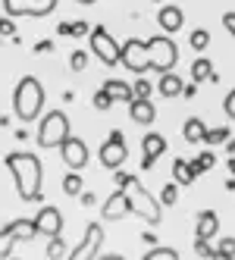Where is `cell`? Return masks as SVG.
I'll return each instance as SVG.
<instances>
[{
  "label": "cell",
  "mask_w": 235,
  "mask_h": 260,
  "mask_svg": "<svg viewBox=\"0 0 235 260\" xmlns=\"http://www.w3.org/2000/svg\"><path fill=\"white\" fill-rule=\"evenodd\" d=\"M7 170L13 173L16 182V191H19L22 201L35 204L41 201V182H44V170H41V160L38 154H28V151H13L7 154Z\"/></svg>",
  "instance_id": "obj_1"
},
{
  "label": "cell",
  "mask_w": 235,
  "mask_h": 260,
  "mask_svg": "<svg viewBox=\"0 0 235 260\" xmlns=\"http://www.w3.org/2000/svg\"><path fill=\"white\" fill-rule=\"evenodd\" d=\"M116 185L129 194V204H132V213H138L144 222H151V226H157L160 216H163V204H160L157 198H151V191H144V185L129 176V173H116Z\"/></svg>",
  "instance_id": "obj_2"
},
{
  "label": "cell",
  "mask_w": 235,
  "mask_h": 260,
  "mask_svg": "<svg viewBox=\"0 0 235 260\" xmlns=\"http://www.w3.org/2000/svg\"><path fill=\"white\" fill-rule=\"evenodd\" d=\"M44 110V88L35 76H25L19 79L13 91V113L19 116V122H35Z\"/></svg>",
  "instance_id": "obj_3"
},
{
  "label": "cell",
  "mask_w": 235,
  "mask_h": 260,
  "mask_svg": "<svg viewBox=\"0 0 235 260\" xmlns=\"http://www.w3.org/2000/svg\"><path fill=\"white\" fill-rule=\"evenodd\" d=\"M69 138V116L63 110H50L38 122V147H60Z\"/></svg>",
  "instance_id": "obj_4"
},
{
  "label": "cell",
  "mask_w": 235,
  "mask_h": 260,
  "mask_svg": "<svg viewBox=\"0 0 235 260\" xmlns=\"http://www.w3.org/2000/svg\"><path fill=\"white\" fill-rule=\"evenodd\" d=\"M179 63V50H176V41H170L166 35H154L148 38V66L154 72H173Z\"/></svg>",
  "instance_id": "obj_5"
},
{
  "label": "cell",
  "mask_w": 235,
  "mask_h": 260,
  "mask_svg": "<svg viewBox=\"0 0 235 260\" xmlns=\"http://www.w3.org/2000/svg\"><path fill=\"white\" fill-rule=\"evenodd\" d=\"M88 47H91V53H94L104 66L122 63V44H116L113 35L107 31L104 25H94V28H91V35H88Z\"/></svg>",
  "instance_id": "obj_6"
},
{
  "label": "cell",
  "mask_w": 235,
  "mask_h": 260,
  "mask_svg": "<svg viewBox=\"0 0 235 260\" xmlns=\"http://www.w3.org/2000/svg\"><path fill=\"white\" fill-rule=\"evenodd\" d=\"M125 160H129V147H125L122 132H110V138L100 144V166H107V170H119Z\"/></svg>",
  "instance_id": "obj_7"
},
{
  "label": "cell",
  "mask_w": 235,
  "mask_h": 260,
  "mask_svg": "<svg viewBox=\"0 0 235 260\" xmlns=\"http://www.w3.org/2000/svg\"><path fill=\"white\" fill-rule=\"evenodd\" d=\"M4 10L7 16H35V19H41V16H50L57 10V0H4Z\"/></svg>",
  "instance_id": "obj_8"
},
{
  "label": "cell",
  "mask_w": 235,
  "mask_h": 260,
  "mask_svg": "<svg viewBox=\"0 0 235 260\" xmlns=\"http://www.w3.org/2000/svg\"><path fill=\"white\" fill-rule=\"evenodd\" d=\"M122 63L129 72H148V41H141V38H129L122 44Z\"/></svg>",
  "instance_id": "obj_9"
},
{
  "label": "cell",
  "mask_w": 235,
  "mask_h": 260,
  "mask_svg": "<svg viewBox=\"0 0 235 260\" xmlns=\"http://www.w3.org/2000/svg\"><path fill=\"white\" fill-rule=\"evenodd\" d=\"M100 245H104V229H100V222H88L82 245L69 254V260H94L97 251H100Z\"/></svg>",
  "instance_id": "obj_10"
},
{
  "label": "cell",
  "mask_w": 235,
  "mask_h": 260,
  "mask_svg": "<svg viewBox=\"0 0 235 260\" xmlns=\"http://www.w3.org/2000/svg\"><path fill=\"white\" fill-rule=\"evenodd\" d=\"M60 154H63V160H66V166L69 170H85V163H88V144L82 141V138H66L63 144H60Z\"/></svg>",
  "instance_id": "obj_11"
},
{
  "label": "cell",
  "mask_w": 235,
  "mask_h": 260,
  "mask_svg": "<svg viewBox=\"0 0 235 260\" xmlns=\"http://www.w3.org/2000/svg\"><path fill=\"white\" fill-rule=\"evenodd\" d=\"M125 213H132V204H129V194H125L122 188H116L110 198L104 201V207H100V219L107 222H113V219H125Z\"/></svg>",
  "instance_id": "obj_12"
},
{
  "label": "cell",
  "mask_w": 235,
  "mask_h": 260,
  "mask_svg": "<svg viewBox=\"0 0 235 260\" xmlns=\"http://www.w3.org/2000/svg\"><path fill=\"white\" fill-rule=\"evenodd\" d=\"M141 147H144L141 170H151V166H154L160 157H163V151H166V138H163V135H157V132H151V135H144Z\"/></svg>",
  "instance_id": "obj_13"
},
{
  "label": "cell",
  "mask_w": 235,
  "mask_h": 260,
  "mask_svg": "<svg viewBox=\"0 0 235 260\" xmlns=\"http://www.w3.org/2000/svg\"><path fill=\"white\" fill-rule=\"evenodd\" d=\"M35 222H38V232L53 238V235H60L63 232V213L57 207H41V213L35 216Z\"/></svg>",
  "instance_id": "obj_14"
},
{
  "label": "cell",
  "mask_w": 235,
  "mask_h": 260,
  "mask_svg": "<svg viewBox=\"0 0 235 260\" xmlns=\"http://www.w3.org/2000/svg\"><path fill=\"white\" fill-rule=\"evenodd\" d=\"M129 116H132V122H138V125H151V122L157 119V107L151 104V98H135V101L129 104Z\"/></svg>",
  "instance_id": "obj_15"
},
{
  "label": "cell",
  "mask_w": 235,
  "mask_h": 260,
  "mask_svg": "<svg viewBox=\"0 0 235 260\" xmlns=\"http://www.w3.org/2000/svg\"><path fill=\"white\" fill-rule=\"evenodd\" d=\"M157 22H160V28H163L166 35H173V31H179L185 25V13L179 10V7H163L157 13Z\"/></svg>",
  "instance_id": "obj_16"
},
{
  "label": "cell",
  "mask_w": 235,
  "mask_h": 260,
  "mask_svg": "<svg viewBox=\"0 0 235 260\" xmlns=\"http://www.w3.org/2000/svg\"><path fill=\"white\" fill-rule=\"evenodd\" d=\"M216 229H220V219H216L213 210H204V213H197V222H194V232L197 238H213Z\"/></svg>",
  "instance_id": "obj_17"
},
{
  "label": "cell",
  "mask_w": 235,
  "mask_h": 260,
  "mask_svg": "<svg viewBox=\"0 0 235 260\" xmlns=\"http://www.w3.org/2000/svg\"><path fill=\"white\" fill-rule=\"evenodd\" d=\"M104 91H110L113 101H125V104L135 101V88L125 85V82H119V79H107V82H104Z\"/></svg>",
  "instance_id": "obj_18"
},
{
  "label": "cell",
  "mask_w": 235,
  "mask_h": 260,
  "mask_svg": "<svg viewBox=\"0 0 235 260\" xmlns=\"http://www.w3.org/2000/svg\"><path fill=\"white\" fill-rule=\"evenodd\" d=\"M182 135H185V141H188V144H201V141H204V135H207V125H204V119H201V116H191V119H185Z\"/></svg>",
  "instance_id": "obj_19"
},
{
  "label": "cell",
  "mask_w": 235,
  "mask_h": 260,
  "mask_svg": "<svg viewBox=\"0 0 235 260\" xmlns=\"http://www.w3.org/2000/svg\"><path fill=\"white\" fill-rule=\"evenodd\" d=\"M182 79H179L176 76V72H163V76H160V85H157V91H160V94H163V98H179V94H182Z\"/></svg>",
  "instance_id": "obj_20"
},
{
  "label": "cell",
  "mask_w": 235,
  "mask_h": 260,
  "mask_svg": "<svg viewBox=\"0 0 235 260\" xmlns=\"http://www.w3.org/2000/svg\"><path fill=\"white\" fill-rule=\"evenodd\" d=\"M191 79L194 82H220V79H216V72H213V63L207 57H197L191 63Z\"/></svg>",
  "instance_id": "obj_21"
},
{
  "label": "cell",
  "mask_w": 235,
  "mask_h": 260,
  "mask_svg": "<svg viewBox=\"0 0 235 260\" xmlns=\"http://www.w3.org/2000/svg\"><path fill=\"white\" fill-rule=\"evenodd\" d=\"M16 241H19V235H16V219H13L0 229V260H10V251H13Z\"/></svg>",
  "instance_id": "obj_22"
},
{
  "label": "cell",
  "mask_w": 235,
  "mask_h": 260,
  "mask_svg": "<svg viewBox=\"0 0 235 260\" xmlns=\"http://www.w3.org/2000/svg\"><path fill=\"white\" fill-rule=\"evenodd\" d=\"M173 176H176L179 185H191V182L197 179V173L191 170V163H185V160H176V163H173Z\"/></svg>",
  "instance_id": "obj_23"
},
{
  "label": "cell",
  "mask_w": 235,
  "mask_h": 260,
  "mask_svg": "<svg viewBox=\"0 0 235 260\" xmlns=\"http://www.w3.org/2000/svg\"><path fill=\"white\" fill-rule=\"evenodd\" d=\"M229 141V125H216V128H207V135H204V144L207 147H220Z\"/></svg>",
  "instance_id": "obj_24"
},
{
  "label": "cell",
  "mask_w": 235,
  "mask_h": 260,
  "mask_svg": "<svg viewBox=\"0 0 235 260\" xmlns=\"http://www.w3.org/2000/svg\"><path fill=\"white\" fill-rule=\"evenodd\" d=\"M16 235H19V241H31L38 235V222L35 219H16Z\"/></svg>",
  "instance_id": "obj_25"
},
{
  "label": "cell",
  "mask_w": 235,
  "mask_h": 260,
  "mask_svg": "<svg viewBox=\"0 0 235 260\" xmlns=\"http://www.w3.org/2000/svg\"><path fill=\"white\" fill-rule=\"evenodd\" d=\"M44 254H47V260H60V257L66 254V241H63L60 235L47 238V248H44Z\"/></svg>",
  "instance_id": "obj_26"
},
{
  "label": "cell",
  "mask_w": 235,
  "mask_h": 260,
  "mask_svg": "<svg viewBox=\"0 0 235 260\" xmlns=\"http://www.w3.org/2000/svg\"><path fill=\"white\" fill-rule=\"evenodd\" d=\"M63 191H66L69 198H79V194H82V176H79L76 170H72V173L63 179Z\"/></svg>",
  "instance_id": "obj_27"
},
{
  "label": "cell",
  "mask_w": 235,
  "mask_h": 260,
  "mask_svg": "<svg viewBox=\"0 0 235 260\" xmlns=\"http://www.w3.org/2000/svg\"><path fill=\"white\" fill-rule=\"evenodd\" d=\"M216 163V157H213V151H204L201 157H197V160H191V170L197 173V176H201V173H207L210 170V166Z\"/></svg>",
  "instance_id": "obj_28"
},
{
  "label": "cell",
  "mask_w": 235,
  "mask_h": 260,
  "mask_svg": "<svg viewBox=\"0 0 235 260\" xmlns=\"http://www.w3.org/2000/svg\"><path fill=\"white\" fill-rule=\"evenodd\" d=\"M188 41H191V47H194L197 53H201V50H204V47L210 44V31H207V28H194Z\"/></svg>",
  "instance_id": "obj_29"
},
{
  "label": "cell",
  "mask_w": 235,
  "mask_h": 260,
  "mask_svg": "<svg viewBox=\"0 0 235 260\" xmlns=\"http://www.w3.org/2000/svg\"><path fill=\"white\" fill-rule=\"evenodd\" d=\"M91 104H94V110H100V113H107V110L113 107V94H110V91H104V88H100L97 94H94V101H91Z\"/></svg>",
  "instance_id": "obj_30"
},
{
  "label": "cell",
  "mask_w": 235,
  "mask_h": 260,
  "mask_svg": "<svg viewBox=\"0 0 235 260\" xmlns=\"http://www.w3.org/2000/svg\"><path fill=\"white\" fill-rule=\"evenodd\" d=\"M176 201H179V182L166 185V188L160 191V204H163V207H176Z\"/></svg>",
  "instance_id": "obj_31"
},
{
  "label": "cell",
  "mask_w": 235,
  "mask_h": 260,
  "mask_svg": "<svg viewBox=\"0 0 235 260\" xmlns=\"http://www.w3.org/2000/svg\"><path fill=\"white\" fill-rule=\"evenodd\" d=\"M144 260H179V254L173 248H151L144 254Z\"/></svg>",
  "instance_id": "obj_32"
},
{
  "label": "cell",
  "mask_w": 235,
  "mask_h": 260,
  "mask_svg": "<svg viewBox=\"0 0 235 260\" xmlns=\"http://www.w3.org/2000/svg\"><path fill=\"white\" fill-rule=\"evenodd\" d=\"M194 254H197V257H207V260H213L216 248H210V238H194Z\"/></svg>",
  "instance_id": "obj_33"
},
{
  "label": "cell",
  "mask_w": 235,
  "mask_h": 260,
  "mask_svg": "<svg viewBox=\"0 0 235 260\" xmlns=\"http://www.w3.org/2000/svg\"><path fill=\"white\" fill-rule=\"evenodd\" d=\"M69 66L76 69V72H82V69L88 66V53H85V50H72V57H69Z\"/></svg>",
  "instance_id": "obj_34"
},
{
  "label": "cell",
  "mask_w": 235,
  "mask_h": 260,
  "mask_svg": "<svg viewBox=\"0 0 235 260\" xmlns=\"http://www.w3.org/2000/svg\"><path fill=\"white\" fill-rule=\"evenodd\" d=\"M132 88H135V98H151V91H154V85L148 79H138Z\"/></svg>",
  "instance_id": "obj_35"
},
{
  "label": "cell",
  "mask_w": 235,
  "mask_h": 260,
  "mask_svg": "<svg viewBox=\"0 0 235 260\" xmlns=\"http://www.w3.org/2000/svg\"><path fill=\"white\" fill-rule=\"evenodd\" d=\"M0 38H16V25H13V16L0 19Z\"/></svg>",
  "instance_id": "obj_36"
},
{
  "label": "cell",
  "mask_w": 235,
  "mask_h": 260,
  "mask_svg": "<svg viewBox=\"0 0 235 260\" xmlns=\"http://www.w3.org/2000/svg\"><path fill=\"white\" fill-rule=\"evenodd\" d=\"M216 251H220V254H226V257H232V260H235V238H223L220 245H216Z\"/></svg>",
  "instance_id": "obj_37"
},
{
  "label": "cell",
  "mask_w": 235,
  "mask_h": 260,
  "mask_svg": "<svg viewBox=\"0 0 235 260\" xmlns=\"http://www.w3.org/2000/svg\"><path fill=\"white\" fill-rule=\"evenodd\" d=\"M223 110H226V116L229 119H235V88L226 94V101H223Z\"/></svg>",
  "instance_id": "obj_38"
},
{
  "label": "cell",
  "mask_w": 235,
  "mask_h": 260,
  "mask_svg": "<svg viewBox=\"0 0 235 260\" xmlns=\"http://www.w3.org/2000/svg\"><path fill=\"white\" fill-rule=\"evenodd\" d=\"M85 35H91V25L88 22H72V38H85Z\"/></svg>",
  "instance_id": "obj_39"
},
{
  "label": "cell",
  "mask_w": 235,
  "mask_h": 260,
  "mask_svg": "<svg viewBox=\"0 0 235 260\" xmlns=\"http://www.w3.org/2000/svg\"><path fill=\"white\" fill-rule=\"evenodd\" d=\"M79 198H82V204H85V207H94V204H97V194H94V191H82Z\"/></svg>",
  "instance_id": "obj_40"
},
{
  "label": "cell",
  "mask_w": 235,
  "mask_h": 260,
  "mask_svg": "<svg viewBox=\"0 0 235 260\" xmlns=\"http://www.w3.org/2000/svg\"><path fill=\"white\" fill-rule=\"evenodd\" d=\"M223 25H226L229 35H235V13H226V16H223Z\"/></svg>",
  "instance_id": "obj_41"
},
{
  "label": "cell",
  "mask_w": 235,
  "mask_h": 260,
  "mask_svg": "<svg viewBox=\"0 0 235 260\" xmlns=\"http://www.w3.org/2000/svg\"><path fill=\"white\" fill-rule=\"evenodd\" d=\"M35 50H38V53H47V50H53V41H38V44H35Z\"/></svg>",
  "instance_id": "obj_42"
},
{
  "label": "cell",
  "mask_w": 235,
  "mask_h": 260,
  "mask_svg": "<svg viewBox=\"0 0 235 260\" xmlns=\"http://www.w3.org/2000/svg\"><path fill=\"white\" fill-rule=\"evenodd\" d=\"M194 94H197L194 85H185V88H182V98H194Z\"/></svg>",
  "instance_id": "obj_43"
},
{
  "label": "cell",
  "mask_w": 235,
  "mask_h": 260,
  "mask_svg": "<svg viewBox=\"0 0 235 260\" xmlns=\"http://www.w3.org/2000/svg\"><path fill=\"white\" fill-rule=\"evenodd\" d=\"M141 238H144V241H148V245H157V235H154V232H144Z\"/></svg>",
  "instance_id": "obj_44"
},
{
  "label": "cell",
  "mask_w": 235,
  "mask_h": 260,
  "mask_svg": "<svg viewBox=\"0 0 235 260\" xmlns=\"http://www.w3.org/2000/svg\"><path fill=\"white\" fill-rule=\"evenodd\" d=\"M60 35H72V22H60Z\"/></svg>",
  "instance_id": "obj_45"
},
{
  "label": "cell",
  "mask_w": 235,
  "mask_h": 260,
  "mask_svg": "<svg viewBox=\"0 0 235 260\" xmlns=\"http://www.w3.org/2000/svg\"><path fill=\"white\" fill-rule=\"evenodd\" d=\"M94 260H125V257H119V254H104V257H94Z\"/></svg>",
  "instance_id": "obj_46"
},
{
  "label": "cell",
  "mask_w": 235,
  "mask_h": 260,
  "mask_svg": "<svg viewBox=\"0 0 235 260\" xmlns=\"http://www.w3.org/2000/svg\"><path fill=\"white\" fill-rule=\"evenodd\" d=\"M226 154H235V138H229V141H226Z\"/></svg>",
  "instance_id": "obj_47"
},
{
  "label": "cell",
  "mask_w": 235,
  "mask_h": 260,
  "mask_svg": "<svg viewBox=\"0 0 235 260\" xmlns=\"http://www.w3.org/2000/svg\"><path fill=\"white\" fill-rule=\"evenodd\" d=\"M226 173H229V176H235V160H229V163H226Z\"/></svg>",
  "instance_id": "obj_48"
},
{
  "label": "cell",
  "mask_w": 235,
  "mask_h": 260,
  "mask_svg": "<svg viewBox=\"0 0 235 260\" xmlns=\"http://www.w3.org/2000/svg\"><path fill=\"white\" fill-rule=\"evenodd\" d=\"M226 188H229V191H235V176H229V182H226Z\"/></svg>",
  "instance_id": "obj_49"
},
{
  "label": "cell",
  "mask_w": 235,
  "mask_h": 260,
  "mask_svg": "<svg viewBox=\"0 0 235 260\" xmlns=\"http://www.w3.org/2000/svg\"><path fill=\"white\" fill-rule=\"evenodd\" d=\"M76 4H82V7H91V4H97V0H76Z\"/></svg>",
  "instance_id": "obj_50"
}]
</instances>
